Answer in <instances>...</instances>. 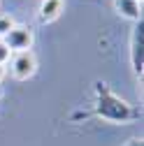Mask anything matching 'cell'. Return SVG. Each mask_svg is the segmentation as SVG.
Instances as JSON below:
<instances>
[{
	"mask_svg": "<svg viewBox=\"0 0 144 146\" xmlns=\"http://www.w3.org/2000/svg\"><path fill=\"white\" fill-rule=\"evenodd\" d=\"M12 58V51L7 49V44L0 40V65H7V60Z\"/></svg>",
	"mask_w": 144,
	"mask_h": 146,
	"instance_id": "8",
	"label": "cell"
},
{
	"mask_svg": "<svg viewBox=\"0 0 144 146\" xmlns=\"http://www.w3.org/2000/svg\"><path fill=\"white\" fill-rule=\"evenodd\" d=\"M95 114L109 123H128L130 118H135V109L121 100L119 95H114L105 84H95Z\"/></svg>",
	"mask_w": 144,
	"mask_h": 146,
	"instance_id": "1",
	"label": "cell"
},
{
	"mask_svg": "<svg viewBox=\"0 0 144 146\" xmlns=\"http://www.w3.org/2000/svg\"><path fill=\"white\" fill-rule=\"evenodd\" d=\"M114 9L130 21H142V3L137 0H114Z\"/></svg>",
	"mask_w": 144,
	"mask_h": 146,
	"instance_id": "6",
	"label": "cell"
},
{
	"mask_svg": "<svg viewBox=\"0 0 144 146\" xmlns=\"http://www.w3.org/2000/svg\"><path fill=\"white\" fill-rule=\"evenodd\" d=\"M137 3H142V0H137Z\"/></svg>",
	"mask_w": 144,
	"mask_h": 146,
	"instance_id": "11",
	"label": "cell"
},
{
	"mask_svg": "<svg viewBox=\"0 0 144 146\" xmlns=\"http://www.w3.org/2000/svg\"><path fill=\"white\" fill-rule=\"evenodd\" d=\"M14 26H16V23H14V19H12L9 14H0V40H3Z\"/></svg>",
	"mask_w": 144,
	"mask_h": 146,
	"instance_id": "7",
	"label": "cell"
},
{
	"mask_svg": "<svg viewBox=\"0 0 144 146\" xmlns=\"http://www.w3.org/2000/svg\"><path fill=\"white\" fill-rule=\"evenodd\" d=\"M5 74H7V65H0V81L5 79Z\"/></svg>",
	"mask_w": 144,
	"mask_h": 146,
	"instance_id": "10",
	"label": "cell"
},
{
	"mask_svg": "<svg viewBox=\"0 0 144 146\" xmlns=\"http://www.w3.org/2000/svg\"><path fill=\"white\" fill-rule=\"evenodd\" d=\"M63 9H65L63 0H42L40 9H37V19H40V23H53L63 14Z\"/></svg>",
	"mask_w": 144,
	"mask_h": 146,
	"instance_id": "5",
	"label": "cell"
},
{
	"mask_svg": "<svg viewBox=\"0 0 144 146\" xmlns=\"http://www.w3.org/2000/svg\"><path fill=\"white\" fill-rule=\"evenodd\" d=\"M9 63V74L16 81H28L30 77H35L37 72V58H35L33 51H19V53H12Z\"/></svg>",
	"mask_w": 144,
	"mask_h": 146,
	"instance_id": "2",
	"label": "cell"
},
{
	"mask_svg": "<svg viewBox=\"0 0 144 146\" xmlns=\"http://www.w3.org/2000/svg\"><path fill=\"white\" fill-rule=\"evenodd\" d=\"M3 42L7 44V49H9L12 53L30 51V46H33V42H35V35H33V30L26 28V26H14L5 37H3Z\"/></svg>",
	"mask_w": 144,
	"mask_h": 146,
	"instance_id": "3",
	"label": "cell"
},
{
	"mask_svg": "<svg viewBox=\"0 0 144 146\" xmlns=\"http://www.w3.org/2000/svg\"><path fill=\"white\" fill-rule=\"evenodd\" d=\"M123 146H144V144H142V139H139V137H133V139H128V141H125Z\"/></svg>",
	"mask_w": 144,
	"mask_h": 146,
	"instance_id": "9",
	"label": "cell"
},
{
	"mask_svg": "<svg viewBox=\"0 0 144 146\" xmlns=\"http://www.w3.org/2000/svg\"><path fill=\"white\" fill-rule=\"evenodd\" d=\"M135 30H133V40H130V60H133V70L135 74L142 77L144 70V26L142 21H135Z\"/></svg>",
	"mask_w": 144,
	"mask_h": 146,
	"instance_id": "4",
	"label": "cell"
}]
</instances>
